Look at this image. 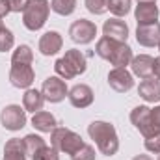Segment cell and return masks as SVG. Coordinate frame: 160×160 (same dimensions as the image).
Masks as SVG:
<instances>
[{
	"label": "cell",
	"mask_w": 160,
	"mask_h": 160,
	"mask_svg": "<svg viewBox=\"0 0 160 160\" xmlns=\"http://www.w3.org/2000/svg\"><path fill=\"white\" fill-rule=\"evenodd\" d=\"M119 45V41L116 39H110V38H101V39L97 41V45H95V54L99 56V58H102V60H110V56L114 54V50H116V47Z\"/></svg>",
	"instance_id": "603a6c76"
},
{
	"label": "cell",
	"mask_w": 160,
	"mask_h": 160,
	"mask_svg": "<svg viewBox=\"0 0 160 160\" xmlns=\"http://www.w3.org/2000/svg\"><path fill=\"white\" fill-rule=\"evenodd\" d=\"M132 58H134L132 48H130L127 43H119V45L116 47V50H114V54L110 56L108 62H110L114 67H127V65H130Z\"/></svg>",
	"instance_id": "44dd1931"
},
{
	"label": "cell",
	"mask_w": 160,
	"mask_h": 160,
	"mask_svg": "<svg viewBox=\"0 0 160 160\" xmlns=\"http://www.w3.org/2000/svg\"><path fill=\"white\" fill-rule=\"evenodd\" d=\"M11 9H9V2L8 0H0V19H4L6 15H9Z\"/></svg>",
	"instance_id": "d6a6232c"
},
{
	"label": "cell",
	"mask_w": 160,
	"mask_h": 160,
	"mask_svg": "<svg viewBox=\"0 0 160 160\" xmlns=\"http://www.w3.org/2000/svg\"><path fill=\"white\" fill-rule=\"evenodd\" d=\"M138 95L145 102H160V78H143L138 86Z\"/></svg>",
	"instance_id": "2e32d148"
},
{
	"label": "cell",
	"mask_w": 160,
	"mask_h": 160,
	"mask_svg": "<svg viewBox=\"0 0 160 160\" xmlns=\"http://www.w3.org/2000/svg\"><path fill=\"white\" fill-rule=\"evenodd\" d=\"M88 136L95 142L99 153L104 157H114L119 151L118 130L108 121H91L88 125Z\"/></svg>",
	"instance_id": "6da1fadb"
},
{
	"label": "cell",
	"mask_w": 160,
	"mask_h": 160,
	"mask_svg": "<svg viewBox=\"0 0 160 160\" xmlns=\"http://www.w3.org/2000/svg\"><path fill=\"white\" fill-rule=\"evenodd\" d=\"M50 9L62 17L73 15L77 9V0H52L50 2Z\"/></svg>",
	"instance_id": "cb8c5ba5"
},
{
	"label": "cell",
	"mask_w": 160,
	"mask_h": 160,
	"mask_svg": "<svg viewBox=\"0 0 160 160\" xmlns=\"http://www.w3.org/2000/svg\"><path fill=\"white\" fill-rule=\"evenodd\" d=\"M8 2H9L11 13H22V11L26 9V6H28L30 0H8Z\"/></svg>",
	"instance_id": "1f68e13d"
},
{
	"label": "cell",
	"mask_w": 160,
	"mask_h": 160,
	"mask_svg": "<svg viewBox=\"0 0 160 160\" xmlns=\"http://www.w3.org/2000/svg\"><path fill=\"white\" fill-rule=\"evenodd\" d=\"M34 62V50L30 45H19L11 54V65H32Z\"/></svg>",
	"instance_id": "7402d4cb"
},
{
	"label": "cell",
	"mask_w": 160,
	"mask_h": 160,
	"mask_svg": "<svg viewBox=\"0 0 160 160\" xmlns=\"http://www.w3.org/2000/svg\"><path fill=\"white\" fill-rule=\"evenodd\" d=\"M132 8V0H108V11L114 17H125L130 13Z\"/></svg>",
	"instance_id": "d4e9b609"
},
{
	"label": "cell",
	"mask_w": 160,
	"mask_h": 160,
	"mask_svg": "<svg viewBox=\"0 0 160 160\" xmlns=\"http://www.w3.org/2000/svg\"><path fill=\"white\" fill-rule=\"evenodd\" d=\"M13 45H15V36H13V32H11L9 28L4 26V28L0 30V52L11 50Z\"/></svg>",
	"instance_id": "83f0119b"
},
{
	"label": "cell",
	"mask_w": 160,
	"mask_h": 160,
	"mask_svg": "<svg viewBox=\"0 0 160 160\" xmlns=\"http://www.w3.org/2000/svg\"><path fill=\"white\" fill-rule=\"evenodd\" d=\"M2 160H26V147L21 138H9L4 145Z\"/></svg>",
	"instance_id": "ac0fdd59"
},
{
	"label": "cell",
	"mask_w": 160,
	"mask_h": 160,
	"mask_svg": "<svg viewBox=\"0 0 160 160\" xmlns=\"http://www.w3.org/2000/svg\"><path fill=\"white\" fill-rule=\"evenodd\" d=\"M138 2H157V0H138Z\"/></svg>",
	"instance_id": "8d00e7d4"
},
{
	"label": "cell",
	"mask_w": 160,
	"mask_h": 160,
	"mask_svg": "<svg viewBox=\"0 0 160 160\" xmlns=\"http://www.w3.org/2000/svg\"><path fill=\"white\" fill-rule=\"evenodd\" d=\"M32 160H60V155L52 145H45L43 149L36 151L32 155Z\"/></svg>",
	"instance_id": "f1b7e54d"
},
{
	"label": "cell",
	"mask_w": 160,
	"mask_h": 160,
	"mask_svg": "<svg viewBox=\"0 0 160 160\" xmlns=\"http://www.w3.org/2000/svg\"><path fill=\"white\" fill-rule=\"evenodd\" d=\"M132 160H153V158H151L149 155H136Z\"/></svg>",
	"instance_id": "d590c367"
},
{
	"label": "cell",
	"mask_w": 160,
	"mask_h": 160,
	"mask_svg": "<svg viewBox=\"0 0 160 160\" xmlns=\"http://www.w3.org/2000/svg\"><path fill=\"white\" fill-rule=\"evenodd\" d=\"M88 69V60H86V54L78 50V48H69L65 50V54L62 58L56 60L54 63V71L60 78L63 80H71L77 78L80 75H84Z\"/></svg>",
	"instance_id": "7a4b0ae2"
},
{
	"label": "cell",
	"mask_w": 160,
	"mask_h": 160,
	"mask_svg": "<svg viewBox=\"0 0 160 160\" xmlns=\"http://www.w3.org/2000/svg\"><path fill=\"white\" fill-rule=\"evenodd\" d=\"M151 116H153L155 125L160 128V104H158V106H155V108H151Z\"/></svg>",
	"instance_id": "836d02e7"
},
{
	"label": "cell",
	"mask_w": 160,
	"mask_h": 160,
	"mask_svg": "<svg viewBox=\"0 0 160 160\" xmlns=\"http://www.w3.org/2000/svg\"><path fill=\"white\" fill-rule=\"evenodd\" d=\"M62 47H63V38L56 30L45 32L39 38V43H38V48L43 56H56L62 50Z\"/></svg>",
	"instance_id": "4fadbf2b"
},
{
	"label": "cell",
	"mask_w": 160,
	"mask_h": 160,
	"mask_svg": "<svg viewBox=\"0 0 160 160\" xmlns=\"http://www.w3.org/2000/svg\"><path fill=\"white\" fill-rule=\"evenodd\" d=\"M26 121H28L26 119V110L19 104H8L0 112V125L6 130L17 132V130L26 127Z\"/></svg>",
	"instance_id": "8992f818"
},
{
	"label": "cell",
	"mask_w": 160,
	"mask_h": 160,
	"mask_svg": "<svg viewBox=\"0 0 160 160\" xmlns=\"http://www.w3.org/2000/svg\"><path fill=\"white\" fill-rule=\"evenodd\" d=\"M153 63H155L153 56H149V54H138L130 62V73L134 77H138L140 80L149 78V77H153Z\"/></svg>",
	"instance_id": "9a60e30c"
},
{
	"label": "cell",
	"mask_w": 160,
	"mask_h": 160,
	"mask_svg": "<svg viewBox=\"0 0 160 160\" xmlns=\"http://www.w3.org/2000/svg\"><path fill=\"white\" fill-rule=\"evenodd\" d=\"M153 77H155V78H160V56L155 58V63H153Z\"/></svg>",
	"instance_id": "e575fe53"
},
{
	"label": "cell",
	"mask_w": 160,
	"mask_h": 160,
	"mask_svg": "<svg viewBox=\"0 0 160 160\" xmlns=\"http://www.w3.org/2000/svg\"><path fill=\"white\" fill-rule=\"evenodd\" d=\"M136 41L142 47H158L160 45V22H151V24H138L136 28Z\"/></svg>",
	"instance_id": "7c38bea8"
},
{
	"label": "cell",
	"mask_w": 160,
	"mask_h": 160,
	"mask_svg": "<svg viewBox=\"0 0 160 160\" xmlns=\"http://www.w3.org/2000/svg\"><path fill=\"white\" fill-rule=\"evenodd\" d=\"M50 145L58 151V153H65V155H75L80 147L84 145L82 136L65 128V127H56L50 132Z\"/></svg>",
	"instance_id": "277c9868"
},
{
	"label": "cell",
	"mask_w": 160,
	"mask_h": 160,
	"mask_svg": "<svg viewBox=\"0 0 160 160\" xmlns=\"http://www.w3.org/2000/svg\"><path fill=\"white\" fill-rule=\"evenodd\" d=\"M36 80V71L32 65H11L9 69V82L13 88L19 89H30V86Z\"/></svg>",
	"instance_id": "30bf717a"
},
{
	"label": "cell",
	"mask_w": 160,
	"mask_h": 160,
	"mask_svg": "<svg viewBox=\"0 0 160 160\" xmlns=\"http://www.w3.org/2000/svg\"><path fill=\"white\" fill-rule=\"evenodd\" d=\"M158 50H160V45H158Z\"/></svg>",
	"instance_id": "ab89813d"
},
{
	"label": "cell",
	"mask_w": 160,
	"mask_h": 160,
	"mask_svg": "<svg viewBox=\"0 0 160 160\" xmlns=\"http://www.w3.org/2000/svg\"><path fill=\"white\" fill-rule=\"evenodd\" d=\"M157 160H160V155H158V158H157Z\"/></svg>",
	"instance_id": "f35d334b"
},
{
	"label": "cell",
	"mask_w": 160,
	"mask_h": 160,
	"mask_svg": "<svg viewBox=\"0 0 160 160\" xmlns=\"http://www.w3.org/2000/svg\"><path fill=\"white\" fill-rule=\"evenodd\" d=\"M2 28H4V22H2V19H0V30H2Z\"/></svg>",
	"instance_id": "74e56055"
},
{
	"label": "cell",
	"mask_w": 160,
	"mask_h": 160,
	"mask_svg": "<svg viewBox=\"0 0 160 160\" xmlns=\"http://www.w3.org/2000/svg\"><path fill=\"white\" fill-rule=\"evenodd\" d=\"M43 104H45V97H43V93L39 89H32L30 88V89L24 91V95H22V108L26 112L36 114V112L43 110Z\"/></svg>",
	"instance_id": "ffe728a7"
},
{
	"label": "cell",
	"mask_w": 160,
	"mask_h": 160,
	"mask_svg": "<svg viewBox=\"0 0 160 160\" xmlns=\"http://www.w3.org/2000/svg\"><path fill=\"white\" fill-rule=\"evenodd\" d=\"M41 93H43V97H45L47 102L56 104V102H62L69 95V88H67L65 80L60 78L58 75H54V77H47V78L43 80Z\"/></svg>",
	"instance_id": "52a82bcc"
},
{
	"label": "cell",
	"mask_w": 160,
	"mask_h": 160,
	"mask_svg": "<svg viewBox=\"0 0 160 160\" xmlns=\"http://www.w3.org/2000/svg\"><path fill=\"white\" fill-rule=\"evenodd\" d=\"M84 6L93 15H104L108 11V0H84Z\"/></svg>",
	"instance_id": "4316f807"
},
{
	"label": "cell",
	"mask_w": 160,
	"mask_h": 160,
	"mask_svg": "<svg viewBox=\"0 0 160 160\" xmlns=\"http://www.w3.org/2000/svg\"><path fill=\"white\" fill-rule=\"evenodd\" d=\"M22 142H24V147H26V155H34L36 151H39L43 149L47 143H45V140L41 138L39 134H26L24 138H22Z\"/></svg>",
	"instance_id": "484cf974"
},
{
	"label": "cell",
	"mask_w": 160,
	"mask_h": 160,
	"mask_svg": "<svg viewBox=\"0 0 160 160\" xmlns=\"http://www.w3.org/2000/svg\"><path fill=\"white\" fill-rule=\"evenodd\" d=\"M67 99H69L71 106L84 110V108H88V106L93 104L95 93H93V89H91L88 84H77V86H73V88L69 89Z\"/></svg>",
	"instance_id": "8fae6325"
},
{
	"label": "cell",
	"mask_w": 160,
	"mask_h": 160,
	"mask_svg": "<svg viewBox=\"0 0 160 160\" xmlns=\"http://www.w3.org/2000/svg\"><path fill=\"white\" fill-rule=\"evenodd\" d=\"M95 149L88 143H84L75 155H71V160H95Z\"/></svg>",
	"instance_id": "f546056e"
},
{
	"label": "cell",
	"mask_w": 160,
	"mask_h": 160,
	"mask_svg": "<svg viewBox=\"0 0 160 160\" xmlns=\"http://www.w3.org/2000/svg\"><path fill=\"white\" fill-rule=\"evenodd\" d=\"M102 36L119 41V43H127V39H128V26H127L125 21H121L119 17L108 19L102 24Z\"/></svg>",
	"instance_id": "5bb4252c"
},
{
	"label": "cell",
	"mask_w": 160,
	"mask_h": 160,
	"mask_svg": "<svg viewBox=\"0 0 160 160\" xmlns=\"http://www.w3.org/2000/svg\"><path fill=\"white\" fill-rule=\"evenodd\" d=\"M32 127H34L36 130H39V132H52V130L58 127V121H56V118H54L50 112L39 110V112H36L34 118H32Z\"/></svg>",
	"instance_id": "d6986e66"
},
{
	"label": "cell",
	"mask_w": 160,
	"mask_h": 160,
	"mask_svg": "<svg viewBox=\"0 0 160 160\" xmlns=\"http://www.w3.org/2000/svg\"><path fill=\"white\" fill-rule=\"evenodd\" d=\"M108 86L118 93H127L134 88V75L127 67H114L108 73Z\"/></svg>",
	"instance_id": "9c48e42d"
},
{
	"label": "cell",
	"mask_w": 160,
	"mask_h": 160,
	"mask_svg": "<svg viewBox=\"0 0 160 160\" xmlns=\"http://www.w3.org/2000/svg\"><path fill=\"white\" fill-rule=\"evenodd\" d=\"M97 36V24L88 19H78L69 26V38L77 45H89Z\"/></svg>",
	"instance_id": "ba28073f"
},
{
	"label": "cell",
	"mask_w": 160,
	"mask_h": 160,
	"mask_svg": "<svg viewBox=\"0 0 160 160\" xmlns=\"http://www.w3.org/2000/svg\"><path fill=\"white\" fill-rule=\"evenodd\" d=\"M50 15V2L48 0H30L26 9L22 11V24L30 32L41 30Z\"/></svg>",
	"instance_id": "3957f363"
},
{
	"label": "cell",
	"mask_w": 160,
	"mask_h": 160,
	"mask_svg": "<svg viewBox=\"0 0 160 160\" xmlns=\"http://www.w3.org/2000/svg\"><path fill=\"white\" fill-rule=\"evenodd\" d=\"M134 17L138 24H151L158 21V6L157 2H138L134 9Z\"/></svg>",
	"instance_id": "e0dca14e"
},
{
	"label": "cell",
	"mask_w": 160,
	"mask_h": 160,
	"mask_svg": "<svg viewBox=\"0 0 160 160\" xmlns=\"http://www.w3.org/2000/svg\"><path fill=\"white\" fill-rule=\"evenodd\" d=\"M130 123L136 127V130H140V134L143 138H149L153 134L160 132V128L155 125L153 116H151V108L147 104H140L130 112Z\"/></svg>",
	"instance_id": "5b68a950"
},
{
	"label": "cell",
	"mask_w": 160,
	"mask_h": 160,
	"mask_svg": "<svg viewBox=\"0 0 160 160\" xmlns=\"http://www.w3.org/2000/svg\"><path fill=\"white\" fill-rule=\"evenodd\" d=\"M143 145H145V149H147L149 153H153V155H160V132L153 134V136H149V138H145Z\"/></svg>",
	"instance_id": "4dcf8cb0"
}]
</instances>
